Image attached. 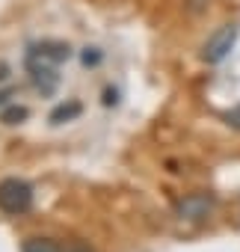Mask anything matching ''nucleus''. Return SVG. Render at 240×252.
Wrapping results in <instances>:
<instances>
[{"label":"nucleus","mask_w":240,"mask_h":252,"mask_svg":"<svg viewBox=\"0 0 240 252\" xmlns=\"http://www.w3.org/2000/svg\"><path fill=\"white\" fill-rule=\"evenodd\" d=\"M33 208V187L21 178H3L0 181V211L9 217H21Z\"/></svg>","instance_id":"nucleus-1"},{"label":"nucleus","mask_w":240,"mask_h":252,"mask_svg":"<svg viewBox=\"0 0 240 252\" xmlns=\"http://www.w3.org/2000/svg\"><path fill=\"white\" fill-rule=\"evenodd\" d=\"M237 33H240L237 24H222V27L205 42V48H202V60L210 63V65L222 63V60L231 54V48H234V42H237Z\"/></svg>","instance_id":"nucleus-2"},{"label":"nucleus","mask_w":240,"mask_h":252,"mask_svg":"<svg viewBox=\"0 0 240 252\" xmlns=\"http://www.w3.org/2000/svg\"><path fill=\"white\" fill-rule=\"evenodd\" d=\"M213 208H216V199L210 193H187L175 205V214L181 220H187V222H202V220H208L213 214Z\"/></svg>","instance_id":"nucleus-3"},{"label":"nucleus","mask_w":240,"mask_h":252,"mask_svg":"<svg viewBox=\"0 0 240 252\" xmlns=\"http://www.w3.org/2000/svg\"><path fill=\"white\" fill-rule=\"evenodd\" d=\"M71 57V48L65 42H42V45H33L27 60H39V63H48V65H60Z\"/></svg>","instance_id":"nucleus-4"},{"label":"nucleus","mask_w":240,"mask_h":252,"mask_svg":"<svg viewBox=\"0 0 240 252\" xmlns=\"http://www.w3.org/2000/svg\"><path fill=\"white\" fill-rule=\"evenodd\" d=\"M27 68H30V77L36 83V89H42L45 95H51L60 83V74L54 71V65L48 63H39V60H27Z\"/></svg>","instance_id":"nucleus-5"},{"label":"nucleus","mask_w":240,"mask_h":252,"mask_svg":"<svg viewBox=\"0 0 240 252\" xmlns=\"http://www.w3.org/2000/svg\"><path fill=\"white\" fill-rule=\"evenodd\" d=\"M21 252H65V249L51 237H30L21 243Z\"/></svg>","instance_id":"nucleus-6"},{"label":"nucleus","mask_w":240,"mask_h":252,"mask_svg":"<svg viewBox=\"0 0 240 252\" xmlns=\"http://www.w3.org/2000/svg\"><path fill=\"white\" fill-rule=\"evenodd\" d=\"M77 113H80V104H77V101H71L68 107H65V104H62V107H57V110L51 113V122H54V125H60L62 119H74Z\"/></svg>","instance_id":"nucleus-7"},{"label":"nucleus","mask_w":240,"mask_h":252,"mask_svg":"<svg viewBox=\"0 0 240 252\" xmlns=\"http://www.w3.org/2000/svg\"><path fill=\"white\" fill-rule=\"evenodd\" d=\"M0 119H3L6 125H18V122H24V119H27V107L12 104V107H6V110H3V116H0Z\"/></svg>","instance_id":"nucleus-8"},{"label":"nucleus","mask_w":240,"mask_h":252,"mask_svg":"<svg viewBox=\"0 0 240 252\" xmlns=\"http://www.w3.org/2000/svg\"><path fill=\"white\" fill-rule=\"evenodd\" d=\"M225 122L231 125V128H237V131H240V104H237L234 110H228V113H225Z\"/></svg>","instance_id":"nucleus-9"},{"label":"nucleus","mask_w":240,"mask_h":252,"mask_svg":"<svg viewBox=\"0 0 240 252\" xmlns=\"http://www.w3.org/2000/svg\"><path fill=\"white\" fill-rule=\"evenodd\" d=\"M98 60H101L98 48H86V51H83V65H95Z\"/></svg>","instance_id":"nucleus-10"},{"label":"nucleus","mask_w":240,"mask_h":252,"mask_svg":"<svg viewBox=\"0 0 240 252\" xmlns=\"http://www.w3.org/2000/svg\"><path fill=\"white\" fill-rule=\"evenodd\" d=\"M65 252H92V249H89L86 243H71V246H68Z\"/></svg>","instance_id":"nucleus-11"},{"label":"nucleus","mask_w":240,"mask_h":252,"mask_svg":"<svg viewBox=\"0 0 240 252\" xmlns=\"http://www.w3.org/2000/svg\"><path fill=\"white\" fill-rule=\"evenodd\" d=\"M104 104H107V107H110V104H116V92H113V89H107V98H104Z\"/></svg>","instance_id":"nucleus-12"}]
</instances>
